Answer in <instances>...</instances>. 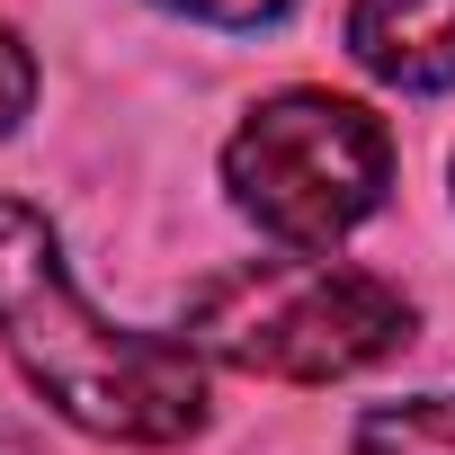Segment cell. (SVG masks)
Listing matches in <instances>:
<instances>
[{"instance_id": "obj_1", "label": "cell", "mask_w": 455, "mask_h": 455, "mask_svg": "<svg viewBox=\"0 0 455 455\" xmlns=\"http://www.w3.org/2000/svg\"><path fill=\"white\" fill-rule=\"evenodd\" d=\"M0 348L90 437L179 446L205 428V357L161 331H116L81 304L54 223L0 196Z\"/></svg>"}, {"instance_id": "obj_2", "label": "cell", "mask_w": 455, "mask_h": 455, "mask_svg": "<svg viewBox=\"0 0 455 455\" xmlns=\"http://www.w3.org/2000/svg\"><path fill=\"white\" fill-rule=\"evenodd\" d=\"M411 339V295L339 259H242L196 286L188 348L277 384H331Z\"/></svg>"}, {"instance_id": "obj_3", "label": "cell", "mask_w": 455, "mask_h": 455, "mask_svg": "<svg viewBox=\"0 0 455 455\" xmlns=\"http://www.w3.org/2000/svg\"><path fill=\"white\" fill-rule=\"evenodd\" d=\"M223 188L233 205L286 251H331L384 205L393 188V134L357 99L331 90H286L251 108V125L223 143Z\"/></svg>"}, {"instance_id": "obj_4", "label": "cell", "mask_w": 455, "mask_h": 455, "mask_svg": "<svg viewBox=\"0 0 455 455\" xmlns=\"http://www.w3.org/2000/svg\"><path fill=\"white\" fill-rule=\"evenodd\" d=\"M348 54L384 90H446L455 81V0H357Z\"/></svg>"}, {"instance_id": "obj_5", "label": "cell", "mask_w": 455, "mask_h": 455, "mask_svg": "<svg viewBox=\"0 0 455 455\" xmlns=\"http://www.w3.org/2000/svg\"><path fill=\"white\" fill-rule=\"evenodd\" d=\"M348 455H455V393H411L375 402L348 437Z\"/></svg>"}, {"instance_id": "obj_6", "label": "cell", "mask_w": 455, "mask_h": 455, "mask_svg": "<svg viewBox=\"0 0 455 455\" xmlns=\"http://www.w3.org/2000/svg\"><path fill=\"white\" fill-rule=\"evenodd\" d=\"M36 108V54L0 28V134H19V116Z\"/></svg>"}, {"instance_id": "obj_7", "label": "cell", "mask_w": 455, "mask_h": 455, "mask_svg": "<svg viewBox=\"0 0 455 455\" xmlns=\"http://www.w3.org/2000/svg\"><path fill=\"white\" fill-rule=\"evenodd\" d=\"M161 10L205 19V28H268V19H286V10H295V0H161Z\"/></svg>"}]
</instances>
